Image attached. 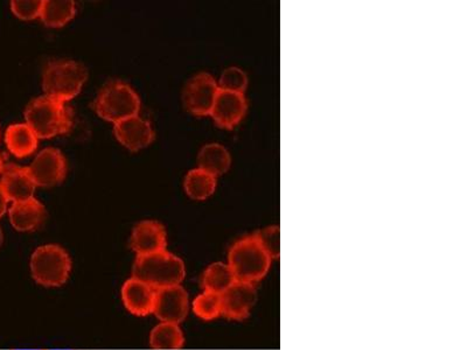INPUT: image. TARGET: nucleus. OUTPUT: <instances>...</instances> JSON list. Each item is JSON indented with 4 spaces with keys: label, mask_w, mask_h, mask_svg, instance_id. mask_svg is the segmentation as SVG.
<instances>
[{
    "label": "nucleus",
    "mask_w": 467,
    "mask_h": 350,
    "mask_svg": "<svg viewBox=\"0 0 467 350\" xmlns=\"http://www.w3.org/2000/svg\"><path fill=\"white\" fill-rule=\"evenodd\" d=\"M87 78L88 70L80 62L49 61L43 73L44 91L48 98L66 103L81 93Z\"/></svg>",
    "instance_id": "20e7f679"
},
{
    "label": "nucleus",
    "mask_w": 467,
    "mask_h": 350,
    "mask_svg": "<svg viewBox=\"0 0 467 350\" xmlns=\"http://www.w3.org/2000/svg\"><path fill=\"white\" fill-rule=\"evenodd\" d=\"M186 276V268L178 256L161 252L148 256H137L132 277L140 279L154 290L181 285Z\"/></svg>",
    "instance_id": "7ed1b4c3"
},
{
    "label": "nucleus",
    "mask_w": 467,
    "mask_h": 350,
    "mask_svg": "<svg viewBox=\"0 0 467 350\" xmlns=\"http://www.w3.org/2000/svg\"><path fill=\"white\" fill-rule=\"evenodd\" d=\"M256 300L255 285L235 282L221 294L223 316L229 320H245L255 306Z\"/></svg>",
    "instance_id": "9d476101"
},
{
    "label": "nucleus",
    "mask_w": 467,
    "mask_h": 350,
    "mask_svg": "<svg viewBox=\"0 0 467 350\" xmlns=\"http://www.w3.org/2000/svg\"><path fill=\"white\" fill-rule=\"evenodd\" d=\"M130 247L137 256H148L164 252L168 247V233L158 221H143L131 233Z\"/></svg>",
    "instance_id": "f8f14e48"
},
{
    "label": "nucleus",
    "mask_w": 467,
    "mask_h": 350,
    "mask_svg": "<svg viewBox=\"0 0 467 350\" xmlns=\"http://www.w3.org/2000/svg\"><path fill=\"white\" fill-rule=\"evenodd\" d=\"M32 277L41 286L60 287L68 281L72 271L69 253L60 245L39 247L31 257Z\"/></svg>",
    "instance_id": "423d86ee"
},
{
    "label": "nucleus",
    "mask_w": 467,
    "mask_h": 350,
    "mask_svg": "<svg viewBox=\"0 0 467 350\" xmlns=\"http://www.w3.org/2000/svg\"><path fill=\"white\" fill-rule=\"evenodd\" d=\"M36 186L54 187L65 180L67 175V160L61 151L47 148L36 157L32 165L27 168Z\"/></svg>",
    "instance_id": "6e6552de"
},
{
    "label": "nucleus",
    "mask_w": 467,
    "mask_h": 350,
    "mask_svg": "<svg viewBox=\"0 0 467 350\" xmlns=\"http://www.w3.org/2000/svg\"><path fill=\"white\" fill-rule=\"evenodd\" d=\"M0 190L10 201L19 202L33 198L36 185L26 168L8 164L4 165Z\"/></svg>",
    "instance_id": "4468645a"
},
{
    "label": "nucleus",
    "mask_w": 467,
    "mask_h": 350,
    "mask_svg": "<svg viewBox=\"0 0 467 350\" xmlns=\"http://www.w3.org/2000/svg\"><path fill=\"white\" fill-rule=\"evenodd\" d=\"M219 89L233 91V93L244 94L248 86V77L244 70L237 67H231L221 75L218 83Z\"/></svg>",
    "instance_id": "b1692460"
},
{
    "label": "nucleus",
    "mask_w": 467,
    "mask_h": 350,
    "mask_svg": "<svg viewBox=\"0 0 467 350\" xmlns=\"http://www.w3.org/2000/svg\"><path fill=\"white\" fill-rule=\"evenodd\" d=\"M77 15V5L70 0H46L40 18L47 27L60 28Z\"/></svg>",
    "instance_id": "6ab92c4d"
},
{
    "label": "nucleus",
    "mask_w": 467,
    "mask_h": 350,
    "mask_svg": "<svg viewBox=\"0 0 467 350\" xmlns=\"http://www.w3.org/2000/svg\"><path fill=\"white\" fill-rule=\"evenodd\" d=\"M219 93L218 82L208 73L195 75L183 89V104L190 114L210 116Z\"/></svg>",
    "instance_id": "0eeeda50"
},
{
    "label": "nucleus",
    "mask_w": 467,
    "mask_h": 350,
    "mask_svg": "<svg viewBox=\"0 0 467 350\" xmlns=\"http://www.w3.org/2000/svg\"><path fill=\"white\" fill-rule=\"evenodd\" d=\"M25 118L37 139L67 135L73 128V110L66 103L46 95L28 103Z\"/></svg>",
    "instance_id": "f257e3e1"
},
{
    "label": "nucleus",
    "mask_w": 467,
    "mask_h": 350,
    "mask_svg": "<svg viewBox=\"0 0 467 350\" xmlns=\"http://www.w3.org/2000/svg\"><path fill=\"white\" fill-rule=\"evenodd\" d=\"M8 216L12 227L16 231L28 232H35L43 226L46 220V210L44 204L32 198L25 201L14 202Z\"/></svg>",
    "instance_id": "dca6fc26"
},
{
    "label": "nucleus",
    "mask_w": 467,
    "mask_h": 350,
    "mask_svg": "<svg viewBox=\"0 0 467 350\" xmlns=\"http://www.w3.org/2000/svg\"><path fill=\"white\" fill-rule=\"evenodd\" d=\"M199 169L206 170V172L215 175H223L231 169L232 158L231 154L220 144H207L200 149L198 157Z\"/></svg>",
    "instance_id": "a211bd4d"
},
{
    "label": "nucleus",
    "mask_w": 467,
    "mask_h": 350,
    "mask_svg": "<svg viewBox=\"0 0 467 350\" xmlns=\"http://www.w3.org/2000/svg\"><path fill=\"white\" fill-rule=\"evenodd\" d=\"M93 109L102 119L116 124L139 116L140 98L128 83L114 80L99 90L93 102Z\"/></svg>",
    "instance_id": "39448f33"
},
{
    "label": "nucleus",
    "mask_w": 467,
    "mask_h": 350,
    "mask_svg": "<svg viewBox=\"0 0 467 350\" xmlns=\"http://www.w3.org/2000/svg\"><path fill=\"white\" fill-rule=\"evenodd\" d=\"M114 133L116 139L131 152L148 148L156 139L151 123L140 116L116 123Z\"/></svg>",
    "instance_id": "ddd939ff"
},
{
    "label": "nucleus",
    "mask_w": 467,
    "mask_h": 350,
    "mask_svg": "<svg viewBox=\"0 0 467 350\" xmlns=\"http://www.w3.org/2000/svg\"><path fill=\"white\" fill-rule=\"evenodd\" d=\"M185 190L191 199L203 201L213 194L216 190V177L211 173L200 169L192 170L185 178Z\"/></svg>",
    "instance_id": "aec40b11"
},
{
    "label": "nucleus",
    "mask_w": 467,
    "mask_h": 350,
    "mask_svg": "<svg viewBox=\"0 0 467 350\" xmlns=\"http://www.w3.org/2000/svg\"><path fill=\"white\" fill-rule=\"evenodd\" d=\"M37 137L27 124H12L5 133V143L14 156L25 158L31 156L37 148Z\"/></svg>",
    "instance_id": "f3484780"
},
{
    "label": "nucleus",
    "mask_w": 467,
    "mask_h": 350,
    "mask_svg": "<svg viewBox=\"0 0 467 350\" xmlns=\"http://www.w3.org/2000/svg\"><path fill=\"white\" fill-rule=\"evenodd\" d=\"M3 169H4V162H3L2 157H0V173L3 172Z\"/></svg>",
    "instance_id": "c85d7f7f"
},
{
    "label": "nucleus",
    "mask_w": 467,
    "mask_h": 350,
    "mask_svg": "<svg viewBox=\"0 0 467 350\" xmlns=\"http://www.w3.org/2000/svg\"><path fill=\"white\" fill-rule=\"evenodd\" d=\"M3 242H4V233H3L2 229H0V248H2Z\"/></svg>",
    "instance_id": "cd10ccee"
},
{
    "label": "nucleus",
    "mask_w": 467,
    "mask_h": 350,
    "mask_svg": "<svg viewBox=\"0 0 467 350\" xmlns=\"http://www.w3.org/2000/svg\"><path fill=\"white\" fill-rule=\"evenodd\" d=\"M193 311L200 319L211 321L223 315V303L221 294L203 291L193 302Z\"/></svg>",
    "instance_id": "5701e85b"
},
{
    "label": "nucleus",
    "mask_w": 467,
    "mask_h": 350,
    "mask_svg": "<svg viewBox=\"0 0 467 350\" xmlns=\"http://www.w3.org/2000/svg\"><path fill=\"white\" fill-rule=\"evenodd\" d=\"M273 258L254 235L245 236L233 244L228 253V266L236 282L255 284L268 274Z\"/></svg>",
    "instance_id": "f03ea898"
},
{
    "label": "nucleus",
    "mask_w": 467,
    "mask_h": 350,
    "mask_svg": "<svg viewBox=\"0 0 467 350\" xmlns=\"http://www.w3.org/2000/svg\"><path fill=\"white\" fill-rule=\"evenodd\" d=\"M235 278L231 268L224 262H213L202 274L203 291L212 292V293L223 294L234 283Z\"/></svg>",
    "instance_id": "412c9836"
},
{
    "label": "nucleus",
    "mask_w": 467,
    "mask_h": 350,
    "mask_svg": "<svg viewBox=\"0 0 467 350\" xmlns=\"http://www.w3.org/2000/svg\"><path fill=\"white\" fill-rule=\"evenodd\" d=\"M247 109L244 94L219 89L211 116L218 127L232 130L244 119Z\"/></svg>",
    "instance_id": "9b49d317"
},
{
    "label": "nucleus",
    "mask_w": 467,
    "mask_h": 350,
    "mask_svg": "<svg viewBox=\"0 0 467 350\" xmlns=\"http://www.w3.org/2000/svg\"><path fill=\"white\" fill-rule=\"evenodd\" d=\"M190 310V298L182 285L157 290L153 314L161 323L181 324L186 319Z\"/></svg>",
    "instance_id": "1a4fd4ad"
},
{
    "label": "nucleus",
    "mask_w": 467,
    "mask_h": 350,
    "mask_svg": "<svg viewBox=\"0 0 467 350\" xmlns=\"http://www.w3.org/2000/svg\"><path fill=\"white\" fill-rule=\"evenodd\" d=\"M255 236L263 249L268 252V255L273 260L281 255V232H279V227L271 226L265 228L263 231L256 232Z\"/></svg>",
    "instance_id": "393cba45"
},
{
    "label": "nucleus",
    "mask_w": 467,
    "mask_h": 350,
    "mask_svg": "<svg viewBox=\"0 0 467 350\" xmlns=\"http://www.w3.org/2000/svg\"><path fill=\"white\" fill-rule=\"evenodd\" d=\"M7 201L8 200L6 199L5 195H4L3 190H0V218H2V216L5 214L7 211Z\"/></svg>",
    "instance_id": "bb28decb"
},
{
    "label": "nucleus",
    "mask_w": 467,
    "mask_h": 350,
    "mask_svg": "<svg viewBox=\"0 0 467 350\" xmlns=\"http://www.w3.org/2000/svg\"><path fill=\"white\" fill-rule=\"evenodd\" d=\"M157 290L137 278L128 279L122 287V300L125 308L131 314L146 316L153 314Z\"/></svg>",
    "instance_id": "2eb2a0df"
},
{
    "label": "nucleus",
    "mask_w": 467,
    "mask_h": 350,
    "mask_svg": "<svg viewBox=\"0 0 467 350\" xmlns=\"http://www.w3.org/2000/svg\"><path fill=\"white\" fill-rule=\"evenodd\" d=\"M185 336L178 324L161 323L150 335V345L153 349H181Z\"/></svg>",
    "instance_id": "4be33fe9"
},
{
    "label": "nucleus",
    "mask_w": 467,
    "mask_h": 350,
    "mask_svg": "<svg viewBox=\"0 0 467 350\" xmlns=\"http://www.w3.org/2000/svg\"><path fill=\"white\" fill-rule=\"evenodd\" d=\"M44 2L39 0H14L11 2V10L16 18L33 20L40 18Z\"/></svg>",
    "instance_id": "a878e982"
}]
</instances>
